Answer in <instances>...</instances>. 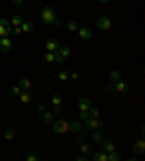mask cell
<instances>
[{
    "label": "cell",
    "mask_w": 145,
    "mask_h": 161,
    "mask_svg": "<svg viewBox=\"0 0 145 161\" xmlns=\"http://www.w3.org/2000/svg\"><path fill=\"white\" fill-rule=\"evenodd\" d=\"M121 158V157L116 154V151H110V152H107V161H117Z\"/></svg>",
    "instance_id": "obj_30"
},
{
    "label": "cell",
    "mask_w": 145,
    "mask_h": 161,
    "mask_svg": "<svg viewBox=\"0 0 145 161\" xmlns=\"http://www.w3.org/2000/svg\"><path fill=\"white\" fill-rule=\"evenodd\" d=\"M9 93H10L12 96H19V93H20V89H19V86H12L10 90H9Z\"/></svg>",
    "instance_id": "obj_31"
},
{
    "label": "cell",
    "mask_w": 145,
    "mask_h": 161,
    "mask_svg": "<svg viewBox=\"0 0 145 161\" xmlns=\"http://www.w3.org/2000/svg\"><path fill=\"white\" fill-rule=\"evenodd\" d=\"M19 89L20 90H29L31 89V86H32V81L29 80V78H20V81H19Z\"/></svg>",
    "instance_id": "obj_15"
},
{
    "label": "cell",
    "mask_w": 145,
    "mask_h": 161,
    "mask_svg": "<svg viewBox=\"0 0 145 161\" xmlns=\"http://www.w3.org/2000/svg\"><path fill=\"white\" fill-rule=\"evenodd\" d=\"M90 151H91V147H90L89 144H86V142L80 144V152H81V154H86V155H87Z\"/></svg>",
    "instance_id": "obj_26"
},
{
    "label": "cell",
    "mask_w": 145,
    "mask_h": 161,
    "mask_svg": "<svg viewBox=\"0 0 145 161\" xmlns=\"http://www.w3.org/2000/svg\"><path fill=\"white\" fill-rule=\"evenodd\" d=\"M42 121H44L45 123H52V122H54V115L45 110L44 113H42Z\"/></svg>",
    "instance_id": "obj_22"
},
{
    "label": "cell",
    "mask_w": 145,
    "mask_h": 161,
    "mask_svg": "<svg viewBox=\"0 0 145 161\" xmlns=\"http://www.w3.org/2000/svg\"><path fill=\"white\" fill-rule=\"evenodd\" d=\"M70 77H71V80H74V81H78V80H80V74L72 73V74H70Z\"/></svg>",
    "instance_id": "obj_38"
},
{
    "label": "cell",
    "mask_w": 145,
    "mask_h": 161,
    "mask_svg": "<svg viewBox=\"0 0 145 161\" xmlns=\"http://www.w3.org/2000/svg\"><path fill=\"white\" fill-rule=\"evenodd\" d=\"M76 160H77V161H87V160H89V157L86 155V154H80V155L76 157Z\"/></svg>",
    "instance_id": "obj_35"
},
{
    "label": "cell",
    "mask_w": 145,
    "mask_h": 161,
    "mask_svg": "<svg viewBox=\"0 0 145 161\" xmlns=\"http://www.w3.org/2000/svg\"><path fill=\"white\" fill-rule=\"evenodd\" d=\"M89 118V113H87V110H81L80 112V115H78V119H81V121H86Z\"/></svg>",
    "instance_id": "obj_34"
},
{
    "label": "cell",
    "mask_w": 145,
    "mask_h": 161,
    "mask_svg": "<svg viewBox=\"0 0 145 161\" xmlns=\"http://www.w3.org/2000/svg\"><path fill=\"white\" fill-rule=\"evenodd\" d=\"M19 96H20V102L25 103V105H28V103L32 102V93H31L29 90H23V92H20Z\"/></svg>",
    "instance_id": "obj_11"
},
{
    "label": "cell",
    "mask_w": 145,
    "mask_h": 161,
    "mask_svg": "<svg viewBox=\"0 0 145 161\" xmlns=\"http://www.w3.org/2000/svg\"><path fill=\"white\" fill-rule=\"evenodd\" d=\"M20 28H22V31L25 33H31L34 31V25H32V22H23L20 25Z\"/></svg>",
    "instance_id": "obj_20"
},
{
    "label": "cell",
    "mask_w": 145,
    "mask_h": 161,
    "mask_svg": "<svg viewBox=\"0 0 145 161\" xmlns=\"http://www.w3.org/2000/svg\"><path fill=\"white\" fill-rule=\"evenodd\" d=\"M138 160V155H134V157H129L128 161H136Z\"/></svg>",
    "instance_id": "obj_41"
},
{
    "label": "cell",
    "mask_w": 145,
    "mask_h": 161,
    "mask_svg": "<svg viewBox=\"0 0 145 161\" xmlns=\"http://www.w3.org/2000/svg\"><path fill=\"white\" fill-rule=\"evenodd\" d=\"M51 102H52V105H54V106H61V103H62L61 95L54 93V95H52V97H51Z\"/></svg>",
    "instance_id": "obj_21"
},
{
    "label": "cell",
    "mask_w": 145,
    "mask_h": 161,
    "mask_svg": "<svg viewBox=\"0 0 145 161\" xmlns=\"http://www.w3.org/2000/svg\"><path fill=\"white\" fill-rule=\"evenodd\" d=\"M96 26H97V29H100V31H109L112 28V21L106 16H102L97 19Z\"/></svg>",
    "instance_id": "obj_5"
},
{
    "label": "cell",
    "mask_w": 145,
    "mask_h": 161,
    "mask_svg": "<svg viewBox=\"0 0 145 161\" xmlns=\"http://www.w3.org/2000/svg\"><path fill=\"white\" fill-rule=\"evenodd\" d=\"M13 137H15V131H13L12 128L6 129V131H5V139H6V141H12Z\"/></svg>",
    "instance_id": "obj_29"
},
{
    "label": "cell",
    "mask_w": 145,
    "mask_h": 161,
    "mask_svg": "<svg viewBox=\"0 0 145 161\" xmlns=\"http://www.w3.org/2000/svg\"><path fill=\"white\" fill-rule=\"evenodd\" d=\"M74 142H76L77 145L83 144V142H86V137H84V135H77V137L74 138Z\"/></svg>",
    "instance_id": "obj_32"
},
{
    "label": "cell",
    "mask_w": 145,
    "mask_h": 161,
    "mask_svg": "<svg viewBox=\"0 0 145 161\" xmlns=\"http://www.w3.org/2000/svg\"><path fill=\"white\" fill-rule=\"evenodd\" d=\"M58 48H60V42H58L55 38L46 39V42H45V50L46 51H50V52H55Z\"/></svg>",
    "instance_id": "obj_8"
},
{
    "label": "cell",
    "mask_w": 145,
    "mask_h": 161,
    "mask_svg": "<svg viewBox=\"0 0 145 161\" xmlns=\"http://www.w3.org/2000/svg\"><path fill=\"white\" fill-rule=\"evenodd\" d=\"M57 52H58V54H60L62 58H68V57H70V54H71V50H70L68 47H60V48L57 50Z\"/></svg>",
    "instance_id": "obj_17"
},
{
    "label": "cell",
    "mask_w": 145,
    "mask_h": 161,
    "mask_svg": "<svg viewBox=\"0 0 145 161\" xmlns=\"http://www.w3.org/2000/svg\"><path fill=\"white\" fill-rule=\"evenodd\" d=\"M95 161H107V152L105 151H96L95 155H93Z\"/></svg>",
    "instance_id": "obj_16"
},
{
    "label": "cell",
    "mask_w": 145,
    "mask_h": 161,
    "mask_svg": "<svg viewBox=\"0 0 145 161\" xmlns=\"http://www.w3.org/2000/svg\"><path fill=\"white\" fill-rule=\"evenodd\" d=\"M52 129H54V132L57 133H64L68 131V122L67 121H64V119H60V121H55V122H52Z\"/></svg>",
    "instance_id": "obj_4"
},
{
    "label": "cell",
    "mask_w": 145,
    "mask_h": 161,
    "mask_svg": "<svg viewBox=\"0 0 145 161\" xmlns=\"http://www.w3.org/2000/svg\"><path fill=\"white\" fill-rule=\"evenodd\" d=\"M135 155H144L145 154V141L144 139H136L132 145Z\"/></svg>",
    "instance_id": "obj_7"
},
{
    "label": "cell",
    "mask_w": 145,
    "mask_h": 161,
    "mask_svg": "<svg viewBox=\"0 0 145 161\" xmlns=\"http://www.w3.org/2000/svg\"><path fill=\"white\" fill-rule=\"evenodd\" d=\"M90 107V100L86 99V97H81V99L78 100V110H89Z\"/></svg>",
    "instance_id": "obj_14"
},
{
    "label": "cell",
    "mask_w": 145,
    "mask_h": 161,
    "mask_svg": "<svg viewBox=\"0 0 145 161\" xmlns=\"http://www.w3.org/2000/svg\"><path fill=\"white\" fill-rule=\"evenodd\" d=\"M58 78H60V81H67L68 78H70V73L67 70H61V71L58 73Z\"/></svg>",
    "instance_id": "obj_24"
},
{
    "label": "cell",
    "mask_w": 145,
    "mask_h": 161,
    "mask_svg": "<svg viewBox=\"0 0 145 161\" xmlns=\"http://www.w3.org/2000/svg\"><path fill=\"white\" fill-rule=\"evenodd\" d=\"M117 80H121V74L117 70H110L109 71V81H117Z\"/></svg>",
    "instance_id": "obj_18"
},
{
    "label": "cell",
    "mask_w": 145,
    "mask_h": 161,
    "mask_svg": "<svg viewBox=\"0 0 145 161\" xmlns=\"http://www.w3.org/2000/svg\"><path fill=\"white\" fill-rule=\"evenodd\" d=\"M41 19H42V22L45 23V25H54V22H55V10L52 9V7H50V6H46V7H44L42 9V12H41Z\"/></svg>",
    "instance_id": "obj_1"
},
{
    "label": "cell",
    "mask_w": 145,
    "mask_h": 161,
    "mask_svg": "<svg viewBox=\"0 0 145 161\" xmlns=\"http://www.w3.org/2000/svg\"><path fill=\"white\" fill-rule=\"evenodd\" d=\"M10 31H12V23H9V21H6L5 17H0V38L9 36Z\"/></svg>",
    "instance_id": "obj_3"
},
{
    "label": "cell",
    "mask_w": 145,
    "mask_h": 161,
    "mask_svg": "<svg viewBox=\"0 0 145 161\" xmlns=\"http://www.w3.org/2000/svg\"><path fill=\"white\" fill-rule=\"evenodd\" d=\"M0 51H2L3 54H9L12 51V41L9 39V36L0 38Z\"/></svg>",
    "instance_id": "obj_6"
},
{
    "label": "cell",
    "mask_w": 145,
    "mask_h": 161,
    "mask_svg": "<svg viewBox=\"0 0 145 161\" xmlns=\"http://www.w3.org/2000/svg\"><path fill=\"white\" fill-rule=\"evenodd\" d=\"M36 107H38V110L41 112V113H44V112L46 110V107H45L44 103H38V106H36Z\"/></svg>",
    "instance_id": "obj_37"
},
{
    "label": "cell",
    "mask_w": 145,
    "mask_h": 161,
    "mask_svg": "<svg viewBox=\"0 0 145 161\" xmlns=\"http://www.w3.org/2000/svg\"><path fill=\"white\" fill-rule=\"evenodd\" d=\"M54 60H55V52H46L44 55V61L45 62H54Z\"/></svg>",
    "instance_id": "obj_28"
},
{
    "label": "cell",
    "mask_w": 145,
    "mask_h": 161,
    "mask_svg": "<svg viewBox=\"0 0 145 161\" xmlns=\"http://www.w3.org/2000/svg\"><path fill=\"white\" fill-rule=\"evenodd\" d=\"M106 89H107V90H113V84H112V81H110L109 84H107V87H106Z\"/></svg>",
    "instance_id": "obj_43"
},
{
    "label": "cell",
    "mask_w": 145,
    "mask_h": 161,
    "mask_svg": "<svg viewBox=\"0 0 145 161\" xmlns=\"http://www.w3.org/2000/svg\"><path fill=\"white\" fill-rule=\"evenodd\" d=\"M87 113H89V118H91V119H96V118L100 116V112H99L97 107H89Z\"/></svg>",
    "instance_id": "obj_23"
},
{
    "label": "cell",
    "mask_w": 145,
    "mask_h": 161,
    "mask_svg": "<svg viewBox=\"0 0 145 161\" xmlns=\"http://www.w3.org/2000/svg\"><path fill=\"white\" fill-rule=\"evenodd\" d=\"M54 116L55 115H60V106H54V109H52V112H51Z\"/></svg>",
    "instance_id": "obj_39"
},
{
    "label": "cell",
    "mask_w": 145,
    "mask_h": 161,
    "mask_svg": "<svg viewBox=\"0 0 145 161\" xmlns=\"http://www.w3.org/2000/svg\"><path fill=\"white\" fill-rule=\"evenodd\" d=\"M81 129H83V126H81V123L77 122V121H72V122L68 123V131L72 133H78Z\"/></svg>",
    "instance_id": "obj_12"
},
{
    "label": "cell",
    "mask_w": 145,
    "mask_h": 161,
    "mask_svg": "<svg viewBox=\"0 0 145 161\" xmlns=\"http://www.w3.org/2000/svg\"><path fill=\"white\" fill-rule=\"evenodd\" d=\"M102 147H103V151L105 152H110V151H115V144L112 139H105L102 142Z\"/></svg>",
    "instance_id": "obj_13"
},
{
    "label": "cell",
    "mask_w": 145,
    "mask_h": 161,
    "mask_svg": "<svg viewBox=\"0 0 145 161\" xmlns=\"http://www.w3.org/2000/svg\"><path fill=\"white\" fill-rule=\"evenodd\" d=\"M54 25H55L57 28H60V25H61V23H60V22H58V21H57V19H55V22H54Z\"/></svg>",
    "instance_id": "obj_44"
},
{
    "label": "cell",
    "mask_w": 145,
    "mask_h": 161,
    "mask_svg": "<svg viewBox=\"0 0 145 161\" xmlns=\"http://www.w3.org/2000/svg\"><path fill=\"white\" fill-rule=\"evenodd\" d=\"M15 33H16V35H22L23 33L22 28H20V26H15Z\"/></svg>",
    "instance_id": "obj_40"
},
{
    "label": "cell",
    "mask_w": 145,
    "mask_h": 161,
    "mask_svg": "<svg viewBox=\"0 0 145 161\" xmlns=\"http://www.w3.org/2000/svg\"><path fill=\"white\" fill-rule=\"evenodd\" d=\"M13 3H15V5H22L23 0H13Z\"/></svg>",
    "instance_id": "obj_42"
},
{
    "label": "cell",
    "mask_w": 145,
    "mask_h": 161,
    "mask_svg": "<svg viewBox=\"0 0 145 161\" xmlns=\"http://www.w3.org/2000/svg\"><path fill=\"white\" fill-rule=\"evenodd\" d=\"M113 89L116 90V92H119V93H122V95H126L129 92V86L125 83V81L117 80V81H115V84H113Z\"/></svg>",
    "instance_id": "obj_9"
},
{
    "label": "cell",
    "mask_w": 145,
    "mask_h": 161,
    "mask_svg": "<svg viewBox=\"0 0 145 161\" xmlns=\"http://www.w3.org/2000/svg\"><path fill=\"white\" fill-rule=\"evenodd\" d=\"M91 139H93L95 142H102V141H103V133L97 132V129H96L95 132L91 133Z\"/></svg>",
    "instance_id": "obj_25"
},
{
    "label": "cell",
    "mask_w": 145,
    "mask_h": 161,
    "mask_svg": "<svg viewBox=\"0 0 145 161\" xmlns=\"http://www.w3.org/2000/svg\"><path fill=\"white\" fill-rule=\"evenodd\" d=\"M67 28H68V31H71V32H77L78 31V23L76 22V21H70V22L67 23Z\"/></svg>",
    "instance_id": "obj_27"
},
{
    "label": "cell",
    "mask_w": 145,
    "mask_h": 161,
    "mask_svg": "<svg viewBox=\"0 0 145 161\" xmlns=\"http://www.w3.org/2000/svg\"><path fill=\"white\" fill-rule=\"evenodd\" d=\"M78 36H80L81 39H84V41H89V39L93 38V33H91L90 28H87V26H81V28L78 29Z\"/></svg>",
    "instance_id": "obj_10"
},
{
    "label": "cell",
    "mask_w": 145,
    "mask_h": 161,
    "mask_svg": "<svg viewBox=\"0 0 145 161\" xmlns=\"http://www.w3.org/2000/svg\"><path fill=\"white\" fill-rule=\"evenodd\" d=\"M99 2H100V3H109L110 0H99Z\"/></svg>",
    "instance_id": "obj_45"
},
{
    "label": "cell",
    "mask_w": 145,
    "mask_h": 161,
    "mask_svg": "<svg viewBox=\"0 0 145 161\" xmlns=\"http://www.w3.org/2000/svg\"><path fill=\"white\" fill-rule=\"evenodd\" d=\"M54 61H55L57 64H64V61H65V58H62V57L60 55V54H58V52L55 51V60H54Z\"/></svg>",
    "instance_id": "obj_33"
},
{
    "label": "cell",
    "mask_w": 145,
    "mask_h": 161,
    "mask_svg": "<svg viewBox=\"0 0 145 161\" xmlns=\"http://www.w3.org/2000/svg\"><path fill=\"white\" fill-rule=\"evenodd\" d=\"M26 160H28V161H38L39 157H36L35 154H29V155L26 157Z\"/></svg>",
    "instance_id": "obj_36"
},
{
    "label": "cell",
    "mask_w": 145,
    "mask_h": 161,
    "mask_svg": "<svg viewBox=\"0 0 145 161\" xmlns=\"http://www.w3.org/2000/svg\"><path fill=\"white\" fill-rule=\"evenodd\" d=\"M105 126V122L100 121L99 118H96V119H91V118H87L86 121H84V126L83 129H91V131H96V129H100Z\"/></svg>",
    "instance_id": "obj_2"
},
{
    "label": "cell",
    "mask_w": 145,
    "mask_h": 161,
    "mask_svg": "<svg viewBox=\"0 0 145 161\" xmlns=\"http://www.w3.org/2000/svg\"><path fill=\"white\" fill-rule=\"evenodd\" d=\"M10 23H12V26H20L23 23V17L20 16V15H13Z\"/></svg>",
    "instance_id": "obj_19"
}]
</instances>
